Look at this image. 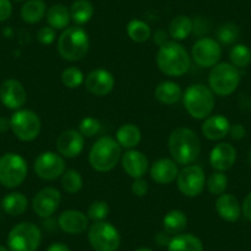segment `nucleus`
Returning a JSON list of instances; mask_svg holds the SVG:
<instances>
[{"label": "nucleus", "instance_id": "obj_34", "mask_svg": "<svg viewBox=\"0 0 251 251\" xmlns=\"http://www.w3.org/2000/svg\"><path fill=\"white\" fill-rule=\"evenodd\" d=\"M60 178H62V180H60V185H62V188L67 192V194H78L81 188H83V176H81V174L79 173L78 170H75V169H67Z\"/></svg>", "mask_w": 251, "mask_h": 251}, {"label": "nucleus", "instance_id": "obj_32", "mask_svg": "<svg viewBox=\"0 0 251 251\" xmlns=\"http://www.w3.org/2000/svg\"><path fill=\"white\" fill-rule=\"evenodd\" d=\"M72 21L76 26L88 24L94 16V5L89 0H75L69 8Z\"/></svg>", "mask_w": 251, "mask_h": 251}, {"label": "nucleus", "instance_id": "obj_44", "mask_svg": "<svg viewBox=\"0 0 251 251\" xmlns=\"http://www.w3.org/2000/svg\"><path fill=\"white\" fill-rule=\"evenodd\" d=\"M229 134H230V137L234 141H241V139L245 138L246 129L241 123H235V125L230 126Z\"/></svg>", "mask_w": 251, "mask_h": 251}, {"label": "nucleus", "instance_id": "obj_27", "mask_svg": "<svg viewBox=\"0 0 251 251\" xmlns=\"http://www.w3.org/2000/svg\"><path fill=\"white\" fill-rule=\"evenodd\" d=\"M47 10V4L45 0H26L21 6L20 15L24 23L35 25L46 18Z\"/></svg>", "mask_w": 251, "mask_h": 251}, {"label": "nucleus", "instance_id": "obj_1", "mask_svg": "<svg viewBox=\"0 0 251 251\" xmlns=\"http://www.w3.org/2000/svg\"><path fill=\"white\" fill-rule=\"evenodd\" d=\"M170 155L178 165H191L201 154V141L194 129L177 127L169 136Z\"/></svg>", "mask_w": 251, "mask_h": 251}, {"label": "nucleus", "instance_id": "obj_42", "mask_svg": "<svg viewBox=\"0 0 251 251\" xmlns=\"http://www.w3.org/2000/svg\"><path fill=\"white\" fill-rule=\"evenodd\" d=\"M131 191L136 197L146 196L149 191V185L147 182V180H144V177L134 178L131 185Z\"/></svg>", "mask_w": 251, "mask_h": 251}, {"label": "nucleus", "instance_id": "obj_24", "mask_svg": "<svg viewBox=\"0 0 251 251\" xmlns=\"http://www.w3.org/2000/svg\"><path fill=\"white\" fill-rule=\"evenodd\" d=\"M182 89L177 83L173 80H164L156 85L154 96L156 100L164 105H175L182 99Z\"/></svg>", "mask_w": 251, "mask_h": 251}, {"label": "nucleus", "instance_id": "obj_25", "mask_svg": "<svg viewBox=\"0 0 251 251\" xmlns=\"http://www.w3.org/2000/svg\"><path fill=\"white\" fill-rule=\"evenodd\" d=\"M115 139L120 144L121 148L136 149V147L142 141V132L139 127L134 123H125L120 126L116 131Z\"/></svg>", "mask_w": 251, "mask_h": 251}, {"label": "nucleus", "instance_id": "obj_36", "mask_svg": "<svg viewBox=\"0 0 251 251\" xmlns=\"http://www.w3.org/2000/svg\"><path fill=\"white\" fill-rule=\"evenodd\" d=\"M228 176L222 171H214L208 177H206V187L213 196H221L226 194L228 188Z\"/></svg>", "mask_w": 251, "mask_h": 251}, {"label": "nucleus", "instance_id": "obj_49", "mask_svg": "<svg viewBox=\"0 0 251 251\" xmlns=\"http://www.w3.org/2000/svg\"><path fill=\"white\" fill-rule=\"evenodd\" d=\"M133 251H153V250H151V249H149V248H138V249H136V250H133Z\"/></svg>", "mask_w": 251, "mask_h": 251}, {"label": "nucleus", "instance_id": "obj_28", "mask_svg": "<svg viewBox=\"0 0 251 251\" xmlns=\"http://www.w3.org/2000/svg\"><path fill=\"white\" fill-rule=\"evenodd\" d=\"M46 20H47L48 26L53 27L55 31L66 30L67 27H69V24L72 21L69 8L63 4H54L48 8Z\"/></svg>", "mask_w": 251, "mask_h": 251}, {"label": "nucleus", "instance_id": "obj_35", "mask_svg": "<svg viewBox=\"0 0 251 251\" xmlns=\"http://www.w3.org/2000/svg\"><path fill=\"white\" fill-rule=\"evenodd\" d=\"M229 59L238 69L246 68L251 63V50L243 43L234 45L229 50Z\"/></svg>", "mask_w": 251, "mask_h": 251}, {"label": "nucleus", "instance_id": "obj_23", "mask_svg": "<svg viewBox=\"0 0 251 251\" xmlns=\"http://www.w3.org/2000/svg\"><path fill=\"white\" fill-rule=\"evenodd\" d=\"M216 212L223 221L234 223L239 221L241 216V204L238 199L231 194H223L217 197L216 200Z\"/></svg>", "mask_w": 251, "mask_h": 251}, {"label": "nucleus", "instance_id": "obj_21", "mask_svg": "<svg viewBox=\"0 0 251 251\" xmlns=\"http://www.w3.org/2000/svg\"><path fill=\"white\" fill-rule=\"evenodd\" d=\"M178 171V164L173 158H160L149 166L151 180L159 185H169L176 181Z\"/></svg>", "mask_w": 251, "mask_h": 251}, {"label": "nucleus", "instance_id": "obj_6", "mask_svg": "<svg viewBox=\"0 0 251 251\" xmlns=\"http://www.w3.org/2000/svg\"><path fill=\"white\" fill-rule=\"evenodd\" d=\"M240 84V72L229 62H219L211 68L208 75V86L214 95L229 96Z\"/></svg>", "mask_w": 251, "mask_h": 251}, {"label": "nucleus", "instance_id": "obj_22", "mask_svg": "<svg viewBox=\"0 0 251 251\" xmlns=\"http://www.w3.org/2000/svg\"><path fill=\"white\" fill-rule=\"evenodd\" d=\"M230 122L223 115H213L203 120L201 126V132L203 137L208 141H222L229 134Z\"/></svg>", "mask_w": 251, "mask_h": 251}, {"label": "nucleus", "instance_id": "obj_38", "mask_svg": "<svg viewBox=\"0 0 251 251\" xmlns=\"http://www.w3.org/2000/svg\"><path fill=\"white\" fill-rule=\"evenodd\" d=\"M240 37V30L238 26L233 23L222 24L217 28V41L221 45H234Z\"/></svg>", "mask_w": 251, "mask_h": 251}, {"label": "nucleus", "instance_id": "obj_41", "mask_svg": "<svg viewBox=\"0 0 251 251\" xmlns=\"http://www.w3.org/2000/svg\"><path fill=\"white\" fill-rule=\"evenodd\" d=\"M37 41L43 46H50L52 45L55 41V37H57V31L54 30L50 26H43L40 30L37 31Z\"/></svg>", "mask_w": 251, "mask_h": 251}, {"label": "nucleus", "instance_id": "obj_48", "mask_svg": "<svg viewBox=\"0 0 251 251\" xmlns=\"http://www.w3.org/2000/svg\"><path fill=\"white\" fill-rule=\"evenodd\" d=\"M11 128L10 118L0 117V133H5Z\"/></svg>", "mask_w": 251, "mask_h": 251}, {"label": "nucleus", "instance_id": "obj_12", "mask_svg": "<svg viewBox=\"0 0 251 251\" xmlns=\"http://www.w3.org/2000/svg\"><path fill=\"white\" fill-rule=\"evenodd\" d=\"M33 170L41 180L54 181L67 170L66 159L55 151H42L33 161Z\"/></svg>", "mask_w": 251, "mask_h": 251}, {"label": "nucleus", "instance_id": "obj_15", "mask_svg": "<svg viewBox=\"0 0 251 251\" xmlns=\"http://www.w3.org/2000/svg\"><path fill=\"white\" fill-rule=\"evenodd\" d=\"M0 101L9 110H20L27 101L25 86L18 79H6L0 85Z\"/></svg>", "mask_w": 251, "mask_h": 251}, {"label": "nucleus", "instance_id": "obj_37", "mask_svg": "<svg viewBox=\"0 0 251 251\" xmlns=\"http://www.w3.org/2000/svg\"><path fill=\"white\" fill-rule=\"evenodd\" d=\"M60 80H62V84L67 89L74 90V89H78L83 85L84 81H85V75H84V73L78 67L72 66L67 67L62 72V74H60Z\"/></svg>", "mask_w": 251, "mask_h": 251}, {"label": "nucleus", "instance_id": "obj_7", "mask_svg": "<svg viewBox=\"0 0 251 251\" xmlns=\"http://www.w3.org/2000/svg\"><path fill=\"white\" fill-rule=\"evenodd\" d=\"M42 243V231L32 222H21L11 228L8 235L10 251H37Z\"/></svg>", "mask_w": 251, "mask_h": 251}, {"label": "nucleus", "instance_id": "obj_3", "mask_svg": "<svg viewBox=\"0 0 251 251\" xmlns=\"http://www.w3.org/2000/svg\"><path fill=\"white\" fill-rule=\"evenodd\" d=\"M58 53L67 62H79L86 57L90 38L81 26H69L58 37Z\"/></svg>", "mask_w": 251, "mask_h": 251}, {"label": "nucleus", "instance_id": "obj_46", "mask_svg": "<svg viewBox=\"0 0 251 251\" xmlns=\"http://www.w3.org/2000/svg\"><path fill=\"white\" fill-rule=\"evenodd\" d=\"M170 234H168L166 231H161V233H158L155 236V241L161 246H168L169 241H170Z\"/></svg>", "mask_w": 251, "mask_h": 251}, {"label": "nucleus", "instance_id": "obj_47", "mask_svg": "<svg viewBox=\"0 0 251 251\" xmlns=\"http://www.w3.org/2000/svg\"><path fill=\"white\" fill-rule=\"evenodd\" d=\"M46 251H72V250L69 249V246L66 245L64 243H53L48 246Z\"/></svg>", "mask_w": 251, "mask_h": 251}, {"label": "nucleus", "instance_id": "obj_5", "mask_svg": "<svg viewBox=\"0 0 251 251\" xmlns=\"http://www.w3.org/2000/svg\"><path fill=\"white\" fill-rule=\"evenodd\" d=\"M183 107L195 120L203 121L213 113L216 96L209 86L204 84H192L182 94Z\"/></svg>", "mask_w": 251, "mask_h": 251}, {"label": "nucleus", "instance_id": "obj_29", "mask_svg": "<svg viewBox=\"0 0 251 251\" xmlns=\"http://www.w3.org/2000/svg\"><path fill=\"white\" fill-rule=\"evenodd\" d=\"M1 208L11 217L23 216L28 208V200L23 192L13 191L4 196L1 201Z\"/></svg>", "mask_w": 251, "mask_h": 251}, {"label": "nucleus", "instance_id": "obj_14", "mask_svg": "<svg viewBox=\"0 0 251 251\" xmlns=\"http://www.w3.org/2000/svg\"><path fill=\"white\" fill-rule=\"evenodd\" d=\"M60 202H62L60 192L55 187L47 186V187L41 188L33 196L32 209L40 218H50L59 208Z\"/></svg>", "mask_w": 251, "mask_h": 251}, {"label": "nucleus", "instance_id": "obj_8", "mask_svg": "<svg viewBox=\"0 0 251 251\" xmlns=\"http://www.w3.org/2000/svg\"><path fill=\"white\" fill-rule=\"evenodd\" d=\"M28 174L26 159L18 153H5L0 156V185L16 188L24 183Z\"/></svg>", "mask_w": 251, "mask_h": 251}, {"label": "nucleus", "instance_id": "obj_16", "mask_svg": "<svg viewBox=\"0 0 251 251\" xmlns=\"http://www.w3.org/2000/svg\"><path fill=\"white\" fill-rule=\"evenodd\" d=\"M85 147V137L78 129H66L58 136L55 141L57 153L64 159L78 158Z\"/></svg>", "mask_w": 251, "mask_h": 251}, {"label": "nucleus", "instance_id": "obj_18", "mask_svg": "<svg viewBox=\"0 0 251 251\" xmlns=\"http://www.w3.org/2000/svg\"><path fill=\"white\" fill-rule=\"evenodd\" d=\"M58 228L69 235H79L89 229V218L78 209H66L58 216Z\"/></svg>", "mask_w": 251, "mask_h": 251}, {"label": "nucleus", "instance_id": "obj_43", "mask_svg": "<svg viewBox=\"0 0 251 251\" xmlns=\"http://www.w3.org/2000/svg\"><path fill=\"white\" fill-rule=\"evenodd\" d=\"M11 14H13L11 0H0V23H4L10 19Z\"/></svg>", "mask_w": 251, "mask_h": 251}, {"label": "nucleus", "instance_id": "obj_33", "mask_svg": "<svg viewBox=\"0 0 251 251\" xmlns=\"http://www.w3.org/2000/svg\"><path fill=\"white\" fill-rule=\"evenodd\" d=\"M126 31L128 37L136 43H144L151 37V26L146 21L139 20V19H133L129 21Z\"/></svg>", "mask_w": 251, "mask_h": 251}, {"label": "nucleus", "instance_id": "obj_45", "mask_svg": "<svg viewBox=\"0 0 251 251\" xmlns=\"http://www.w3.org/2000/svg\"><path fill=\"white\" fill-rule=\"evenodd\" d=\"M241 214H243L248 221H251V192H249V194L246 195L243 203H241Z\"/></svg>", "mask_w": 251, "mask_h": 251}, {"label": "nucleus", "instance_id": "obj_13", "mask_svg": "<svg viewBox=\"0 0 251 251\" xmlns=\"http://www.w3.org/2000/svg\"><path fill=\"white\" fill-rule=\"evenodd\" d=\"M191 58L201 68L211 69L221 62L222 46L211 37H201L191 48Z\"/></svg>", "mask_w": 251, "mask_h": 251}, {"label": "nucleus", "instance_id": "obj_11", "mask_svg": "<svg viewBox=\"0 0 251 251\" xmlns=\"http://www.w3.org/2000/svg\"><path fill=\"white\" fill-rule=\"evenodd\" d=\"M178 191L186 197L194 199L200 196L206 187V175L200 165H186L178 171L176 178Z\"/></svg>", "mask_w": 251, "mask_h": 251}, {"label": "nucleus", "instance_id": "obj_19", "mask_svg": "<svg viewBox=\"0 0 251 251\" xmlns=\"http://www.w3.org/2000/svg\"><path fill=\"white\" fill-rule=\"evenodd\" d=\"M121 165L129 177L139 178L144 177L149 170V160L146 154L137 149H128L121 156Z\"/></svg>", "mask_w": 251, "mask_h": 251}, {"label": "nucleus", "instance_id": "obj_50", "mask_svg": "<svg viewBox=\"0 0 251 251\" xmlns=\"http://www.w3.org/2000/svg\"><path fill=\"white\" fill-rule=\"evenodd\" d=\"M0 251H10V250H9L8 248H5V246L0 245Z\"/></svg>", "mask_w": 251, "mask_h": 251}, {"label": "nucleus", "instance_id": "obj_30", "mask_svg": "<svg viewBox=\"0 0 251 251\" xmlns=\"http://www.w3.org/2000/svg\"><path fill=\"white\" fill-rule=\"evenodd\" d=\"M194 32V20L186 15H178L169 24V36L173 41H183Z\"/></svg>", "mask_w": 251, "mask_h": 251}, {"label": "nucleus", "instance_id": "obj_4", "mask_svg": "<svg viewBox=\"0 0 251 251\" xmlns=\"http://www.w3.org/2000/svg\"><path fill=\"white\" fill-rule=\"evenodd\" d=\"M122 156V148L115 137L102 136L96 139L89 151V164L98 173L113 170Z\"/></svg>", "mask_w": 251, "mask_h": 251}, {"label": "nucleus", "instance_id": "obj_10", "mask_svg": "<svg viewBox=\"0 0 251 251\" xmlns=\"http://www.w3.org/2000/svg\"><path fill=\"white\" fill-rule=\"evenodd\" d=\"M88 240L95 251H117L121 245V234L110 222H96L89 226Z\"/></svg>", "mask_w": 251, "mask_h": 251}, {"label": "nucleus", "instance_id": "obj_2", "mask_svg": "<svg viewBox=\"0 0 251 251\" xmlns=\"http://www.w3.org/2000/svg\"><path fill=\"white\" fill-rule=\"evenodd\" d=\"M159 71L168 76L180 78L185 75L191 67V55L186 48L176 41H166L159 46L155 57Z\"/></svg>", "mask_w": 251, "mask_h": 251}, {"label": "nucleus", "instance_id": "obj_26", "mask_svg": "<svg viewBox=\"0 0 251 251\" xmlns=\"http://www.w3.org/2000/svg\"><path fill=\"white\" fill-rule=\"evenodd\" d=\"M168 251H203V243L194 234L180 233L171 236Z\"/></svg>", "mask_w": 251, "mask_h": 251}, {"label": "nucleus", "instance_id": "obj_31", "mask_svg": "<svg viewBox=\"0 0 251 251\" xmlns=\"http://www.w3.org/2000/svg\"><path fill=\"white\" fill-rule=\"evenodd\" d=\"M187 226V216L181 209H171L164 216L163 228L170 235L182 233Z\"/></svg>", "mask_w": 251, "mask_h": 251}, {"label": "nucleus", "instance_id": "obj_9", "mask_svg": "<svg viewBox=\"0 0 251 251\" xmlns=\"http://www.w3.org/2000/svg\"><path fill=\"white\" fill-rule=\"evenodd\" d=\"M11 131L14 136L21 142H32L40 136L42 122L35 111L20 108L10 117Z\"/></svg>", "mask_w": 251, "mask_h": 251}, {"label": "nucleus", "instance_id": "obj_40", "mask_svg": "<svg viewBox=\"0 0 251 251\" xmlns=\"http://www.w3.org/2000/svg\"><path fill=\"white\" fill-rule=\"evenodd\" d=\"M101 129V123L98 118L95 117H84L80 121L78 127V131L83 134L85 138H91V137L96 136Z\"/></svg>", "mask_w": 251, "mask_h": 251}, {"label": "nucleus", "instance_id": "obj_20", "mask_svg": "<svg viewBox=\"0 0 251 251\" xmlns=\"http://www.w3.org/2000/svg\"><path fill=\"white\" fill-rule=\"evenodd\" d=\"M236 149L230 143L222 142L214 146L209 153V164L214 171L226 173L234 166L236 161Z\"/></svg>", "mask_w": 251, "mask_h": 251}, {"label": "nucleus", "instance_id": "obj_17", "mask_svg": "<svg viewBox=\"0 0 251 251\" xmlns=\"http://www.w3.org/2000/svg\"><path fill=\"white\" fill-rule=\"evenodd\" d=\"M115 84L116 80L113 74L103 68H96L91 71L85 76V81H84L86 90L91 95L98 96V98H102L112 93Z\"/></svg>", "mask_w": 251, "mask_h": 251}, {"label": "nucleus", "instance_id": "obj_39", "mask_svg": "<svg viewBox=\"0 0 251 251\" xmlns=\"http://www.w3.org/2000/svg\"><path fill=\"white\" fill-rule=\"evenodd\" d=\"M108 214H110V206H108L107 202L102 201V200L91 202L88 208V212H86L89 221H91L93 223L106 221Z\"/></svg>", "mask_w": 251, "mask_h": 251}, {"label": "nucleus", "instance_id": "obj_51", "mask_svg": "<svg viewBox=\"0 0 251 251\" xmlns=\"http://www.w3.org/2000/svg\"><path fill=\"white\" fill-rule=\"evenodd\" d=\"M14 1H26V0H14Z\"/></svg>", "mask_w": 251, "mask_h": 251}]
</instances>
